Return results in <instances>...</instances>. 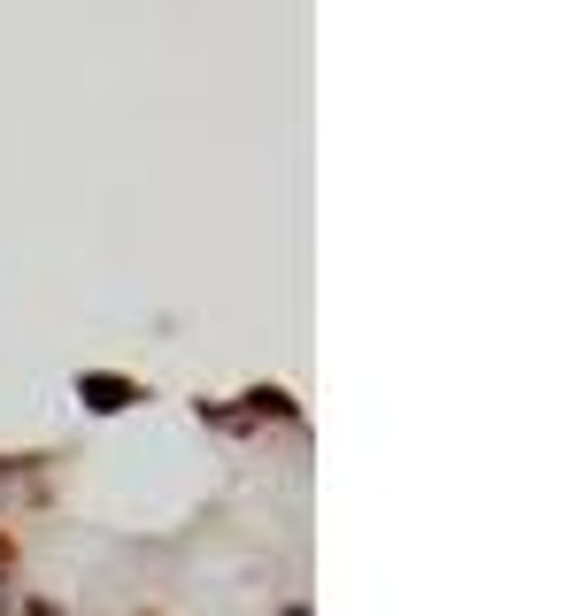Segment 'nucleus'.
I'll return each instance as SVG.
<instances>
[{
    "instance_id": "nucleus-1",
    "label": "nucleus",
    "mask_w": 578,
    "mask_h": 616,
    "mask_svg": "<svg viewBox=\"0 0 578 616\" xmlns=\"http://www.w3.org/2000/svg\"><path fill=\"white\" fill-rule=\"evenodd\" d=\"M124 401H131V386H109V378L86 386V408H124Z\"/></svg>"
},
{
    "instance_id": "nucleus-2",
    "label": "nucleus",
    "mask_w": 578,
    "mask_h": 616,
    "mask_svg": "<svg viewBox=\"0 0 578 616\" xmlns=\"http://www.w3.org/2000/svg\"><path fill=\"white\" fill-rule=\"evenodd\" d=\"M0 570H9V540H0Z\"/></svg>"
},
{
    "instance_id": "nucleus-3",
    "label": "nucleus",
    "mask_w": 578,
    "mask_h": 616,
    "mask_svg": "<svg viewBox=\"0 0 578 616\" xmlns=\"http://www.w3.org/2000/svg\"><path fill=\"white\" fill-rule=\"evenodd\" d=\"M32 616H54V608H47V601H39V608H32Z\"/></svg>"
}]
</instances>
